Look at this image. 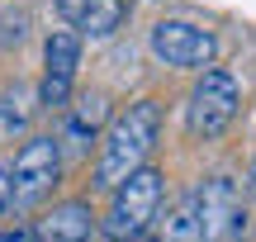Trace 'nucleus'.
Instances as JSON below:
<instances>
[{
    "mask_svg": "<svg viewBox=\"0 0 256 242\" xmlns=\"http://www.w3.org/2000/svg\"><path fill=\"white\" fill-rule=\"evenodd\" d=\"M76 66H81V34L72 28H52L43 48V86H38V104L43 110H66L76 86Z\"/></svg>",
    "mask_w": 256,
    "mask_h": 242,
    "instance_id": "nucleus-7",
    "label": "nucleus"
},
{
    "mask_svg": "<svg viewBox=\"0 0 256 242\" xmlns=\"http://www.w3.org/2000/svg\"><path fill=\"white\" fill-rule=\"evenodd\" d=\"M5 176H10V209L14 214L38 209L57 190V180H62V142L57 138H28Z\"/></svg>",
    "mask_w": 256,
    "mask_h": 242,
    "instance_id": "nucleus-3",
    "label": "nucleus"
},
{
    "mask_svg": "<svg viewBox=\"0 0 256 242\" xmlns=\"http://www.w3.org/2000/svg\"><path fill=\"white\" fill-rule=\"evenodd\" d=\"M24 34H28V10L24 5H19V10H5V14H0V48L24 43Z\"/></svg>",
    "mask_w": 256,
    "mask_h": 242,
    "instance_id": "nucleus-13",
    "label": "nucleus"
},
{
    "mask_svg": "<svg viewBox=\"0 0 256 242\" xmlns=\"http://www.w3.org/2000/svg\"><path fill=\"white\" fill-rule=\"evenodd\" d=\"M166 204V176L156 166H138L133 176H124L114 186V200H110V214H104V238L110 242H138L147 238L156 209Z\"/></svg>",
    "mask_w": 256,
    "mask_h": 242,
    "instance_id": "nucleus-2",
    "label": "nucleus"
},
{
    "mask_svg": "<svg viewBox=\"0 0 256 242\" xmlns=\"http://www.w3.org/2000/svg\"><path fill=\"white\" fill-rule=\"evenodd\" d=\"M194 218H200V242H232L242 233V195L228 176H214L194 190Z\"/></svg>",
    "mask_w": 256,
    "mask_h": 242,
    "instance_id": "nucleus-6",
    "label": "nucleus"
},
{
    "mask_svg": "<svg viewBox=\"0 0 256 242\" xmlns=\"http://www.w3.org/2000/svg\"><path fill=\"white\" fill-rule=\"evenodd\" d=\"M147 48L162 66H180V72H204L218 57V38L190 19H162L147 38Z\"/></svg>",
    "mask_w": 256,
    "mask_h": 242,
    "instance_id": "nucleus-5",
    "label": "nucleus"
},
{
    "mask_svg": "<svg viewBox=\"0 0 256 242\" xmlns=\"http://www.w3.org/2000/svg\"><path fill=\"white\" fill-rule=\"evenodd\" d=\"M104 114H110V100H104L100 90L81 95V100H76V110H72V119H66V142L86 152V148L95 142V128L104 124Z\"/></svg>",
    "mask_w": 256,
    "mask_h": 242,
    "instance_id": "nucleus-11",
    "label": "nucleus"
},
{
    "mask_svg": "<svg viewBox=\"0 0 256 242\" xmlns=\"http://www.w3.org/2000/svg\"><path fill=\"white\" fill-rule=\"evenodd\" d=\"M0 242H28L24 233H0Z\"/></svg>",
    "mask_w": 256,
    "mask_h": 242,
    "instance_id": "nucleus-15",
    "label": "nucleus"
},
{
    "mask_svg": "<svg viewBox=\"0 0 256 242\" xmlns=\"http://www.w3.org/2000/svg\"><path fill=\"white\" fill-rule=\"evenodd\" d=\"M156 138H162V104L156 100H138L128 104L119 119L104 128L100 138V157H95V186L114 190L124 176H133L138 166H147Z\"/></svg>",
    "mask_w": 256,
    "mask_h": 242,
    "instance_id": "nucleus-1",
    "label": "nucleus"
},
{
    "mask_svg": "<svg viewBox=\"0 0 256 242\" xmlns=\"http://www.w3.org/2000/svg\"><path fill=\"white\" fill-rule=\"evenodd\" d=\"M90 233H95V214L86 200H62L34 224L38 242H90Z\"/></svg>",
    "mask_w": 256,
    "mask_h": 242,
    "instance_id": "nucleus-9",
    "label": "nucleus"
},
{
    "mask_svg": "<svg viewBox=\"0 0 256 242\" xmlns=\"http://www.w3.org/2000/svg\"><path fill=\"white\" fill-rule=\"evenodd\" d=\"M34 100H38V95L28 90V86H14V90L0 95V138H19V133H28Z\"/></svg>",
    "mask_w": 256,
    "mask_h": 242,
    "instance_id": "nucleus-12",
    "label": "nucleus"
},
{
    "mask_svg": "<svg viewBox=\"0 0 256 242\" xmlns=\"http://www.w3.org/2000/svg\"><path fill=\"white\" fill-rule=\"evenodd\" d=\"M238 104H242L238 76L223 72V66H204L194 90H190V104H185V124H190L194 138H218L238 119Z\"/></svg>",
    "mask_w": 256,
    "mask_h": 242,
    "instance_id": "nucleus-4",
    "label": "nucleus"
},
{
    "mask_svg": "<svg viewBox=\"0 0 256 242\" xmlns=\"http://www.w3.org/2000/svg\"><path fill=\"white\" fill-rule=\"evenodd\" d=\"M5 214H10V176L0 171V218H5Z\"/></svg>",
    "mask_w": 256,
    "mask_h": 242,
    "instance_id": "nucleus-14",
    "label": "nucleus"
},
{
    "mask_svg": "<svg viewBox=\"0 0 256 242\" xmlns=\"http://www.w3.org/2000/svg\"><path fill=\"white\" fill-rule=\"evenodd\" d=\"M124 0H57V19L81 38H110L124 24Z\"/></svg>",
    "mask_w": 256,
    "mask_h": 242,
    "instance_id": "nucleus-8",
    "label": "nucleus"
},
{
    "mask_svg": "<svg viewBox=\"0 0 256 242\" xmlns=\"http://www.w3.org/2000/svg\"><path fill=\"white\" fill-rule=\"evenodd\" d=\"M152 242H200V218H194V190L156 209L152 218Z\"/></svg>",
    "mask_w": 256,
    "mask_h": 242,
    "instance_id": "nucleus-10",
    "label": "nucleus"
},
{
    "mask_svg": "<svg viewBox=\"0 0 256 242\" xmlns=\"http://www.w3.org/2000/svg\"><path fill=\"white\" fill-rule=\"evenodd\" d=\"M252 190H256V162H252Z\"/></svg>",
    "mask_w": 256,
    "mask_h": 242,
    "instance_id": "nucleus-16",
    "label": "nucleus"
}]
</instances>
